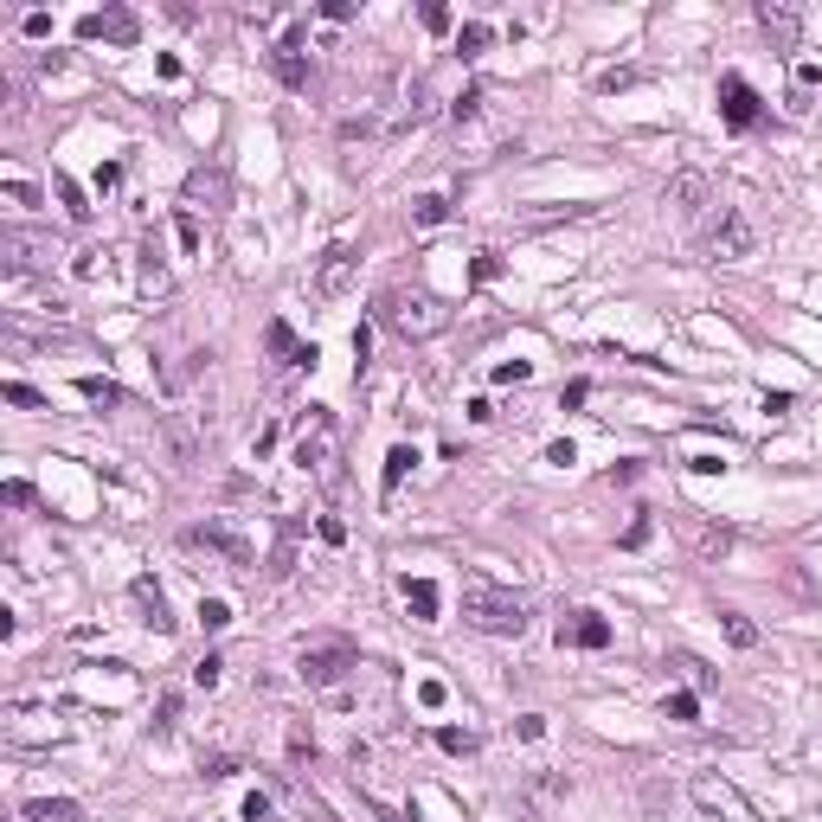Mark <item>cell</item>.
Listing matches in <instances>:
<instances>
[{
    "instance_id": "9a60e30c",
    "label": "cell",
    "mask_w": 822,
    "mask_h": 822,
    "mask_svg": "<svg viewBox=\"0 0 822 822\" xmlns=\"http://www.w3.org/2000/svg\"><path fill=\"white\" fill-rule=\"evenodd\" d=\"M193 540H206V546H219L225 559H232V566H251V540L245 534H232V527H219V521H206V527H193Z\"/></svg>"
},
{
    "instance_id": "6da1fadb",
    "label": "cell",
    "mask_w": 822,
    "mask_h": 822,
    "mask_svg": "<svg viewBox=\"0 0 822 822\" xmlns=\"http://www.w3.org/2000/svg\"><path fill=\"white\" fill-rule=\"evenodd\" d=\"M463 617L476 623V630H489V636H521L527 630V604L514 598V591H501V585H482V578L463 585Z\"/></svg>"
},
{
    "instance_id": "d590c367",
    "label": "cell",
    "mask_w": 822,
    "mask_h": 822,
    "mask_svg": "<svg viewBox=\"0 0 822 822\" xmlns=\"http://www.w3.org/2000/svg\"><path fill=\"white\" fill-rule=\"evenodd\" d=\"M180 251H200V219L193 212H180Z\"/></svg>"
},
{
    "instance_id": "277c9868",
    "label": "cell",
    "mask_w": 822,
    "mask_h": 822,
    "mask_svg": "<svg viewBox=\"0 0 822 822\" xmlns=\"http://www.w3.org/2000/svg\"><path fill=\"white\" fill-rule=\"evenodd\" d=\"M720 116H726V129H752L758 116H765V97H758L739 71H720Z\"/></svg>"
},
{
    "instance_id": "74e56055",
    "label": "cell",
    "mask_w": 822,
    "mask_h": 822,
    "mask_svg": "<svg viewBox=\"0 0 822 822\" xmlns=\"http://www.w3.org/2000/svg\"><path fill=\"white\" fill-rule=\"evenodd\" d=\"M45 33H52V13L33 7V13H26V39H45Z\"/></svg>"
},
{
    "instance_id": "8d00e7d4",
    "label": "cell",
    "mask_w": 822,
    "mask_h": 822,
    "mask_svg": "<svg viewBox=\"0 0 822 822\" xmlns=\"http://www.w3.org/2000/svg\"><path fill=\"white\" fill-rule=\"evenodd\" d=\"M245 822H270V797H264V790H251V797H245Z\"/></svg>"
},
{
    "instance_id": "e575fe53",
    "label": "cell",
    "mask_w": 822,
    "mask_h": 822,
    "mask_svg": "<svg viewBox=\"0 0 822 822\" xmlns=\"http://www.w3.org/2000/svg\"><path fill=\"white\" fill-rule=\"evenodd\" d=\"M527 373H534L527 360H501V367H495V386H514V379H527Z\"/></svg>"
},
{
    "instance_id": "f1b7e54d",
    "label": "cell",
    "mask_w": 822,
    "mask_h": 822,
    "mask_svg": "<svg viewBox=\"0 0 822 822\" xmlns=\"http://www.w3.org/2000/svg\"><path fill=\"white\" fill-rule=\"evenodd\" d=\"M662 713H668V720H694V713H700V694H668Z\"/></svg>"
},
{
    "instance_id": "d6a6232c",
    "label": "cell",
    "mask_w": 822,
    "mask_h": 822,
    "mask_svg": "<svg viewBox=\"0 0 822 822\" xmlns=\"http://www.w3.org/2000/svg\"><path fill=\"white\" fill-rule=\"evenodd\" d=\"M675 668L694 681V688H713V668H707V662H694V656H675Z\"/></svg>"
},
{
    "instance_id": "4fadbf2b",
    "label": "cell",
    "mask_w": 822,
    "mask_h": 822,
    "mask_svg": "<svg viewBox=\"0 0 822 822\" xmlns=\"http://www.w3.org/2000/svg\"><path fill=\"white\" fill-rule=\"evenodd\" d=\"M758 26L771 33V45H778V52H790V45H797V33H803V13L784 7V0H765V7H758Z\"/></svg>"
},
{
    "instance_id": "ba28073f",
    "label": "cell",
    "mask_w": 822,
    "mask_h": 822,
    "mask_svg": "<svg viewBox=\"0 0 822 822\" xmlns=\"http://www.w3.org/2000/svg\"><path fill=\"white\" fill-rule=\"evenodd\" d=\"M142 33V20H135L129 7H103V13H84L78 20V39H110V45H135Z\"/></svg>"
},
{
    "instance_id": "8992f818",
    "label": "cell",
    "mask_w": 822,
    "mask_h": 822,
    "mask_svg": "<svg viewBox=\"0 0 822 822\" xmlns=\"http://www.w3.org/2000/svg\"><path fill=\"white\" fill-rule=\"evenodd\" d=\"M688 790H694V803H700V810H713V816H733V822H758V810H752V803H745V797H739V790L726 784V778H713V771H700V778H694Z\"/></svg>"
},
{
    "instance_id": "ffe728a7",
    "label": "cell",
    "mask_w": 822,
    "mask_h": 822,
    "mask_svg": "<svg viewBox=\"0 0 822 822\" xmlns=\"http://www.w3.org/2000/svg\"><path fill=\"white\" fill-rule=\"evenodd\" d=\"M78 816L84 810L71 797H33V803H26V822H78Z\"/></svg>"
},
{
    "instance_id": "5bb4252c",
    "label": "cell",
    "mask_w": 822,
    "mask_h": 822,
    "mask_svg": "<svg viewBox=\"0 0 822 822\" xmlns=\"http://www.w3.org/2000/svg\"><path fill=\"white\" fill-rule=\"evenodd\" d=\"M264 347L283 360V367H315V347H302L296 334H289V322H270L264 328Z\"/></svg>"
},
{
    "instance_id": "3957f363",
    "label": "cell",
    "mask_w": 822,
    "mask_h": 822,
    "mask_svg": "<svg viewBox=\"0 0 822 822\" xmlns=\"http://www.w3.org/2000/svg\"><path fill=\"white\" fill-rule=\"evenodd\" d=\"M694 238H700V251H707V257H752V245H758L752 219H745L739 206H713L707 219L694 225Z\"/></svg>"
},
{
    "instance_id": "f35d334b",
    "label": "cell",
    "mask_w": 822,
    "mask_h": 822,
    "mask_svg": "<svg viewBox=\"0 0 822 822\" xmlns=\"http://www.w3.org/2000/svg\"><path fill=\"white\" fill-rule=\"evenodd\" d=\"M424 26H431V33H450V7H437V0H431V7H424Z\"/></svg>"
},
{
    "instance_id": "9c48e42d",
    "label": "cell",
    "mask_w": 822,
    "mask_h": 822,
    "mask_svg": "<svg viewBox=\"0 0 822 822\" xmlns=\"http://www.w3.org/2000/svg\"><path fill=\"white\" fill-rule=\"evenodd\" d=\"M328 450H334V418L322 405H309V424H302V437H296V463L302 469H322Z\"/></svg>"
},
{
    "instance_id": "83f0119b",
    "label": "cell",
    "mask_w": 822,
    "mask_h": 822,
    "mask_svg": "<svg viewBox=\"0 0 822 822\" xmlns=\"http://www.w3.org/2000/svg\"><path fill=\"white\" fill-rule=\"evenodd\" d=\"M219 675H225V656H200V662H193V688H219Z\"/></svg>"
},
{
    "instance_id": "e0dca14e",
    "label": "cell",
    "mask_w": 822,
    "mask_h": 822,
    "mask_svg": "<svg viewBox=\"0 0 822 822\" xmlns=\"http://www.w3.org/2000/svg\"><path fill=\"white\" fill-rule=\"evenodd\" d=\"M129 591H135V604L148 611V617H142L148 630H174V617H167V598H161V585H155V578H135Z\"/></svg>"
},
{
    "instance_id": "484cf974",
    "label": "cell",
    "mask_w": 822,
    "mask_h": 822,
    "mask_svg": "<svg viewBox=\"0 0 822 822\" xmlns=\"http://www.w3.org/2000/svg\"><path fill=\"white\" fill-rule=\"evenodd\" d=\"M52 187H58V200H65L71 219H90V206H84V193H78V180H71V174H52Z\"/></svg>"
},
{
    "instance_id": "7c38bea8",
    "label": "cell",
    "mask_w": 822,
    "mask_h": 822,
    "mask_svg": "<svg viewBox=\"0 0 822 822\" xmlns=\"http://www.w3.org/2000/svg\"><path fill=\"white\" fill-rule=\"evenodd\" d=\"M559 643H572V649H604V643H611V623H604L598 611H572V617H559Z\"/></svg>"
},
{
    "instance_id": "1f68e13d",
    "label": "cell",
    "mask_w": 822,
    "mask_h": 822,
    "mask_svg": "<svg viewBox=\"0 0 822 822\" xmlns=\"http://www.w3.org/2000/svg\"><path fill=\"white\" fill-rule=\"evenodd\" d=\"M469 277H476V283L501 277V251H476V264H469Z\"/></svg>"
},
{
    "instance_id": "ab89813d",
    "label": "cell",
    "mask_w": 822,
    "mask_h": 822,
    "mask_svg": "<svg viewBox=\"0 0 822 822\" xmlns=\"http://www.w3.org/2000/svg\"><path fill=\"white\" fill-rule=\"evenodd\" d=\"M585 399H591V379H572V386L559 392V405H585Z\"/></svg>"
},
{
    "instance_id": "44dd1931",
    "label": "cell",
    "mask_w": 822,
    "mask_h": 822,
    "mask_svg": "<svg viewBox=\"0 0 822 822\" xmlns=\"http://www.w3.org/2000/svg\"><path fill=\"white\" fill-rule=\"evenodd\" d=\"M720 630H726V643H733V649H758V623L745 611H733V604L720 611Z\"/></svg>"
},
{
    "instance_id": "d6986e66",
    "label": "cell",
    "mask_w": 822,
    "mask_h": 822,
    "mask_svg": "<svg viewBox=\"0 0 822 822\" xmlns=\"http://www.w3.org/2000/svg\"><path fill=\"white\" fill-rule=\"evenodd\" d=\"M405 611L418 623H437V585L431 578H405Z\"/></svg>"
},
{
    "instance_id": "603a6c76",
    "label": "cell",
    "mask_w": 822,
    "mask_h": 822,
    "mask_svg": "<svg viewBox=\"0 0 822 822\" xmlns=\"http://www.w3.org/2000/svg\"><path fill=\"white\" fill-rule=\"evenodd\" d=\"M444 219H450L444 193H418V200H411V225H444Z\"/></svg>"
},
{
    "instance_id": "8fae6325",
    "label": "cell",
    "mask_w": 822,
    "mask_h": 822,
    "mask_svg": "<svg viewBox=\"0 0 822 822\" xmlns=\"http://www.w3.org/2000/svg\"><path fill=\"white\" fill-rule=\"evenodd\" d=\"M668 206H681L688 219H700V212H713L720 200H713V180L688 167V174H675V180H668Z\"/></svg>"
},
{
    "instance_id": "ac0fdd59",
    "label": "cell",
    "mask_w": 822,
    "mask_h": 822,
    "mask_svg": "<svg viewBox=\"0 0 822 822\" xmlns=\"http://www.w3.org/2000/svg\"><path fill=\"white\" fill-rule=\"evenodd\" d=\"M161 437H167V456H174V469H193V456H200V437H193V424L167 418V424H161Z\"/></svg>"
},
{
    "instance_id": "52a82bcc",
    "label": "cell",
    "mask_w": 822,
    "mask_h": 822,
    "mask_svg": "<svg viewBox=\"0 0 822 822\" xmlns=\"http://www.w3.org/2000/svg\"><path fill=\"white\" fill-rule=\"evenodd\" d=\"M354 270H360V251H354V245H328V251H322V264H315V296H322V302L347 296Z\"/></svg>"
},
{
    "instance_id": "836d02e7",
    "label": "cell",
    "mask_w": 822,
    "mask_h": 822,
    "mask_svg": "<svg viewBox=\"0 0 822 822\" xmlns=\"http://www.w3.org/2000/svg\"><path fill=\"white\" fill-rule=\"evenodd\" d=\"M7 405H26V411H39L45 399H39L33 386H20V379H7Z\"/></svg>"
},
{
    "instance_id": "d4e9b609",
    "label": "cell",
    "mask_w": 822,
    "mask_h": 822,
    "mask_svg": "<svg viewBox=\"0 0 822 822\" xmlns=\"http://www.w3.org/2000/svg\"><path fill=\"white\" fill-rule=\"evenodd\" d=\"M78 392H84L90 405H123V386H116V379H97V373H84Z\"/></svg>"
},
{
    "instance_id": "cb8c5ba5",
    "label": "cell",
    "mask_w": 822,
    "mask_h": 822,
    "mask_svg": "<svg viewBox=\"0 0 822 822\" xmlns=\"http://www.w3.org/2000/svg\"><path fill=\"white\" fill-rule=\"evenodd\" d=\"M489 39H495V26H489V20H469L463 33H456V52L476 58V52H489Z\"/></svg>"
},
{
    "instance_id": "f546056e",
    "label": "cell",
    "mask_w": 822,
    "mask_h": 822,
    "mask_svg": "<svg viewBox=\"0 0 822 822\" xmlns=\"http://www.w3.org/2000/svg\"><path fill=\"white\" fill-rule=\"evenodd\" d=\"M200 623H206V630H225V623H232V604H225V598H206V604H200Z\"/></svg>"
},
{
    "instance_id": "7402d4cb",
    "label": "cell",
    "mask_w": 822,
    "mask_h": 822,
    "mask_svg": "<svg viewBox=\"0 0 822 822\" xmlns=\"http://www.w3.org/2000/svg\"><path fill=\"white\" fill-rule=\"evenodd\" d=\"M411 463H418V450H411V444H392V450H386V476H379V489L392 495V489L405 482V469H411Z\"/></svg>"
},
{
    "instance_id": "7a4b0ae2",
    "label": "cell",
    "mask_w": 822,
    "mask_h": 822,
    "mask_svg": "<svg viewBox=\"0 0 822 822\" xmlns=\"http://www.w3.org/2000/svg\"><path fill=\"white\" fill-rule=\"evenodd\" d=\"M379 315H386L405 341H424V334H437L450 322V309L437 296H424V289H392V296H379Z\"/></svg>"
},
{
    "instance_id": "2e32d148",
    "label": "cell",
    "mask_w": 822,
    "mask_h": 822,
    "mask_svg": "<svg viewBox=\"0 0 822 822\" xmlns=\"http://www.w3.org/2000/svg\"><path fill=\"white\" fill-rule=\"evenodd\" d=\"M225 193H232V187H225V174H219V167H193V174H187V200L193 206H212V212H219L225 206Z\"/></svg>"
},
{
    "instance_id": "5b68a950",
    "label": "cell",
    "mask_w": 822,
    "mask_h": 822,
    "mask_svg": "<svg viewBox=\"0 0 822 822\" xmlns=\"http://www.w3.org/2000/svg\"><path fill=\"white\" fill-rule=\"evenodd\" d=\"M360 656H354V643H322V649H302V681H309V688H334V681L347 675V668H354Z\"/></svg>"
},
{
    "instance_id": "30bf717a",
    "label": "cell",
    "mask_w": 822,
    "mask_h": 822,
    "mask_svg": "<svg viewBox=\"0 0 822 822\" xmlns=\"http://www.w3.org/2000/svg\"><path fill=\"white\" fill-rule=\"evenodd\" d=\"M270 71L289 84V90H302L309 84V52H302V26H289V39L270 45Z\"/></svg>"
},
{
    "instance_id": "4316f807",
    "label": "cell",
    "mask_w": 822,
    "mask_h": 822,
    "mask_svg": "<svg viewBox=\"0 0 822 822\" xmlns=\"http://www.w3.org/2000/svg\"><path fill=\"white\" fill-rule=\"evenodd\" d=\"M437 745L456 752V758H469V752H476V733H469V726H437Z\"/></svg>"
},
{
    "instance_id": "4dcf8cb0",
    "label": "cell",
    "mask_w": 822,
    "mask_h": 822,
    "mask_svg": "<svg viewBox=\"0 0 822 822\" xmlns=\"http://www.w3.org/2000/svg\"><path fill=\"white\" fill-rule=\"evenodd\" d=\"M649 527H656V521H649V514H636V521L623 527V553H636V546H649Z\"/></svg>"
}]
</instances>
